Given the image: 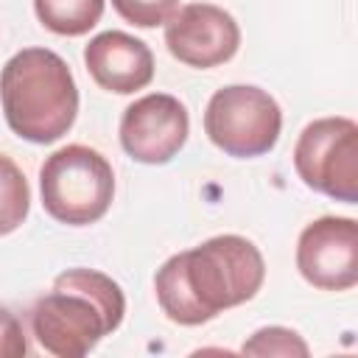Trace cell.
Masks as SVG:
<instances>
[{"instance_id":"1","label":"cell","mask_w":358,"mask_h":358,"mask_svg":"<svg viewBox=\"0 0 358 358\" xmlns=\"http://www.w3.org/2000/svg\"><path fill=\"white\" fill-rule=\"evenodd\" d=\"M263 280L266 263L249 238L215 235L168 257L154 277V291L171 322L196 327L249 302Z\"/></svg>"},{"instance_id":"2","label":"cell","mask_w":358,"mask_h":358,"mask_svg":"<svg viewBox=\"0 0 358 358\" xmlns=\"http://www.w3.org/2000/svg\"><path fill=\"white\" fill-rule=\"evenodd\" d=\"M126 313L120 285L95 268H67L31 308V333L56 358H84Z\"/></svg>"},{"instance_id":"3","label":"cell","mask_w":358,"mask_h":358,"mask_svg":"<svg viewBox=\"0 0 358 358\" xmlns=\"http://www.w3.org/2000/svg\"><path fill=\"white\" fill-rule=\"evenodd\" d=\"M0 103L17 137L48 145L73 129L78 87L59 53L48 48H22L3 64Z\"/></svg>"},{"instance_id":"4","label":"cell","mask_w":358,"mask_h":358,"mask_svg":"<svg viewBox=\"0 0 358 358\" xmlns=\"http://www.w3.org/2000/svg\"><path fill=\"white\" fill-rule=\"evenodd\" d=\"M45 213L67 227H87L106 215L115 199V171L109 159L81 143L53 151L39 168Z\"/></svg>"},{"instance_id":"5","label":"cell","mask_w":358,"mask_h":358,"mask_svg":"<svg viewBox=\"0 0 358 358\" xmlns=\"http://www.w3.org/2000/svg\"><path fill=\"white\" fill-rule=\"evenodd\" d=\"M282 129L280 103L255 84H229L213 92L204 109V134L229 157L268 154Z\"/></svg>"},{"instance_id":"6","label":"cell","mask_w":358,"mask_h":358,"mask_svg":"<svg viewBox=\"0 0 358 358\" xmlns=\"http://www.w3.org/2000/svg\"><path fill=\"white\" fill-rule=\"evenodd\" d=\"M294 168L305 187L336 201H358V123L319 117L302 129L294 145Z\"/></svg>"},{"instance_id":"7","label":"cell","mask_w":358,"mask_h":358,"mask_svg":"<svg viewBox=\"0 0 358 358\" xmlns=\"http://www.w3.org/2000/svg\"><path fill=\"white\" fill-rule=\"evenodd\" d=\"M296 268L319 291H350L358 282V224L344 215L310 221L296 241Z\"/></svg>"},{"instance_id":"8","label":"cell","mask_w":358,"mask_h":358,"mask_svg":"<svg viewBox=\"0 0 358 358\" xmlns=\"http://www.w3.org/2000/svg\"><path fill=\"white\" fill-rule=\"evenodd\" d=\"M190 134V117L179 98L168 92H151L123 109L120 145L143 165L171 162Z\"/></svg>"},{"instance_id":"9","label":"cell","mask_w":358,"mask_h":358,"mask_svg":"<svg viewBox=\"0 0 358 358\" xmlns=\"http://www.w3.org/2000/svg\"><path fill=\"white\" fill-rule=\"evenodd\" d=\"M165 45L187 67L207 70L229 62L241 48V28L229 11L213 3H187L165 22Z\"/></svg>"},{"instance_id":"10","label":"cell","mask_w":358,"mask_h":358,"mask_svg":"<svg viewBox=\"0 0 358 358\" xmlns=\"http://www.w3.org/2000/svg\"><path fill=\"white\" fill-rule=\"evenodd\" d=\"M84 64L101 90L117 95L137 92L154 78L151 48L123 31H103L92 36L84 48Z\"/></svg>"},{"instance_id":"11","label":"cell","mask_w":358,"mask_h":358,"mask_svg":"<svg viewBox=\"0 0 358 358\" xmlns=\"http://www.w3.org/2000/svg\"><path fill=\"white\" fill-rule=\"evenodd\" d=\"M106 0H34L39 22L59 36H81L103 17Z\"/></svg>"},{"instance_id":"12","label":"cell","mask_w":358,"mask_h":358,"mask_svg":"<svg viewBox=\"0 0 358 358\" xmlns=\"http://www.w3.org/2000/svg\"><path fill=\"white\" fill-rule=\"evenodd\" d=\"M31 210V187L20 165L0 154V235L14 232Z\"/></svg>"},{"instance_id":"13","label":"cell","mask_w":358,"mask_h":358,"mask_svg":"<svg viewBox=\"0 0 358 358\" xmlns=\"http://www.w3.org/2000/svg\"><path fill=\"white\" fill-rule=\"evenodd\" d=\"M243 355H299L305 358L310 350L308 344L302 341V336L291 327H280V324H271V327H260L252 333L249 341H243L241 347Z\"/></svg>"},{"instance_id":"14","label":"cell","mask_w":358,"mask_h":358,"mask_svg":"<svg viewBox=\"0 0 358 358\" xmlns=\"http://www.w3.org/2000/svg\"><path fill=\"white\" fill-rule=\"evenodd\" d=\"M179 0H112V8L137 28H157L171 20Z\"/></svg>"},{"instance_id":"15","label":"cell","mask_w":358,"mask_h":358,"mask_svg":"<svg viewBox=\"0 0 358 358\" xmlns=\"http://www.w3.org/2000/svg\"><path fill=\"white\" fill-rule=\"evenodd\" d=\"M25 352L28 341L20 319L8 308H0V358H22Z\"/></svg>"}]
</instances>
